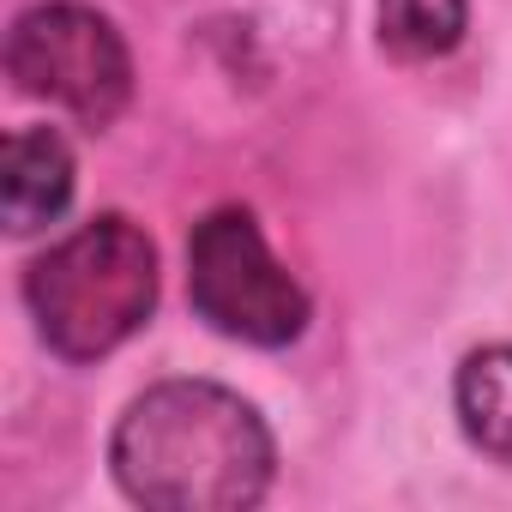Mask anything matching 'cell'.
Masks as SVG:
<instances>
[{
    "label": "cell",
    "mask_w": 512,
    "mask_h": 512,
    "mask_svg": "<svg viewBox=\"0 0 512 512\" xmlns=\"http://www.w3.org/2000/svg\"><path fill=\"white\" fill-rule=\"evenodd\" d=\"M115 482L157 512H235L272 488V434L247 398L211 380H163L115 428Z\"/></svg>",
    "instance_id": "6da1fadb"
},
{
    "label": "cell",
    "mask_w": 512,
    "mask_h": 512,
    "mask_svg": "<svg viewBox=\"0 0 512 512\" xmlns=\"http://www.w3.org/2000/svg\"><path fill=\"white\" fill-rule=\"evenodd\" d=\"M37 332L67 362H97L127 344L157 302V253L127 217H97L61 235L25 278Z\"/></svg>",
    "instance_id": "7a4b0ae2"
},
{
    "label": "cell",
    "mask_w": 512,
    "mask_h": 512,
    "mask_svg": "<svg viewBox=\"0 0 512 512\" xmlns=\"http://www.w3.org/2000/svg\"><path fill=\"white\" fill-rule=\"evenodd\" d=\"M187 290L193 308L241 344L278 350L302 338L308 326V296L302 284L272 260V247L247 211H211L193 241H187Z\"/></svg>",
    "instance_id": "3957f363"
},
{
    "label": "cell",
    "mask_w": 512,
    "mask_h": 512,
    "mask_svg": "<svg viewBox=\"0 0 512 512\" xmlns=\"http://www.w3.org/2000/svg\"><path fill=\"white\" fill-rule=\"evenodd\" d=\"M7 73L19 79L25 97H43L85 127H109L133 91V61L121 31L91 7H73V0L31 7L13 25Z\"/></svg>",
    "instance_id": "277c9868"
},
{
    "label": "cell",
    "mask_w": 512,
    "mask_h": 512,
    "mask_svg": "<svg viewBox=\"0 0 512 512\" xmlns=\"http://www.w3.org/2000/svg\"><path fill=\"white\" fill-rule=\"evenodd\" d=\"M73 199V157L61 145V133L49 127H25L7 139V157H0V211H7L13 235L49 229Z\"/></svg>",
    "instance_id": "5b68a950"
},
{
    "label": "cell",
    "mask_w": 512,
    "mask_h": 512,
    "mask_svg": "<svg viewBox=\"0 0 512 512\" xmlns=\"http://www.w3.org/2000/svg\"><path fill=\"white\" fill-rule=\"evenodd\" d=\"M452 398H458L464 434H470L488 458H506V464H512V344L476 350V356L458 368Z\"/></svg>",
    "instance_id": "8992f818"
},
{
    "label": "cell",
    "mask_w": 512,
    "mask_h": 512,
    "mask_svg": "<svg viewBox=\"0 0 512 512\" xmlns=\"http://www.w3.org/2000/svg\"><path fill=\"white\" fill-rule=\"evenodd\" d=\"M470 0H380V43L398 61H434L458 49Z\"/></svg>",
    "instance_id": "52a82bcc"
}]
</instances>
